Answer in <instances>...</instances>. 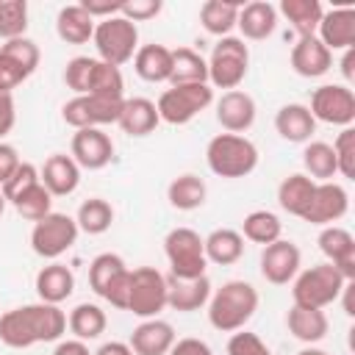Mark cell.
<instances>
[{
	"label": "cell",
	"instance_id": "obj_27",
	"mask_svg": "<svg viewBox=\"0 0 355 355\" xmlns=\"http://www.w3.org/2000/svg\"><path fill=\"white\" fill-rule=\"evenodd\" d=\"M161 116L153 100L147 97H130L122 103V114L116 119V125L128 133V136H150L158 128Z\"/></svg>",
	"mask_w": 355,
	"mask_h": 355
},
{
	"label": "cell",
	"instance_id": "obj_33",
	"mask_svg": "<svg viewBox=\"0 0 355 355\" xmlns=\"http://www.w3.org/2000/svg\"><path fill=\"white\" fill-rule=\"evenodd\" d=\"M172 86H186V83H208V64L205 58L191 50V47H178L172 50Z\"/></svg>",
	"mask_w": 355,
	"mask_h": 355
},
{
	"label": "cell",
	"instance_id": "obj_36",
	"mask_svg": "<svg viewBox=\"0 0 355 355\" xmlns=\"http://www.w3.org/2000/svg\"><path fill=\"white\" fill-rule=\"evenodd\" d=\"M280 14L291 22V28L302 39V36H316V28L324 11L319 0H280Z\"/></svg>",
	"mask_w": 355,
	"mask_h": 355
},
{
	"label": "cell",
	"instance_id": "obj_15",
	"mask_svg": "<svg viewBox=\"0 0 355 355\" xmlns=\"http://www.w3.org/2000/svg\"><path fill=\"white\" fill-rule=\"evenodd\" d=\"M72 161L80 166V169H103L111 164L114 158V141L105 130L100 128H83V130H75L72 136Z\"/></svg>",
	"mask_w": 355,
	"mask_h": 355
},
{
	"label": "cell",
	"instance_id": "obj_3",
	"mask_svg": "<svg viewBox=\"0 0 355 355\" xmlns=\"http://www.w3.org/2000/svg\"><path fill=\"white\" fill-rule=\"evenodd\" d=\"M208 169L219 178H247L258 166V147L239 133H219L205 147Z\"/></svg>",
	"mask_w": 355,
	"mask_h": 355
},
{
	"label": "cell",
	"instance_id": "obj_56",
	"mask_svg": "<svg viewBox=\"0 0 355 355\" xmlns=\"http://www.w3.org/2000/svg\"><path fill=\"white\" fill-rule=\"evenodd\" d=\"M352 64H355V47L344 50V58H341V72H344L347 80H355V69H352Z\"/></svg>",
	"mask_w": 355,
	"mask_h": 355
},
{
	"label": "cell",
	"instance_id": "obj_49",
	"mask_svg": "<svg viewBox=\"0 0 355 355\" xmlns=\"http://www.w3.org/2000/svg\"><path fill=\"white\" fill-rule=\"evenodd\" d=\"M31 75L14 61V58H8L6 53H0V92H14L22 80H28Z\"/></svg>",
	"mask_w": 355,
	"mask_h": 355
},
{
	"label": "cell",
	"instance_id": "obj_29",
	"mask_svg": "<svg viewBox=\"0 0 355 355\" xmlns=\"http://www.w3.org/2000/svg\"><path fill=\"white\" fill-rule=\"evenodd\" d=\"M72 291H75V275H72L69 266H64V263H47V266L39 269V275H36V294H39V302L58 305V302H64Z\"/></svg>",
	"mask_w": 355,
	"mask_h": 355
},
{
	"label": "cell",
	"instance_id": "obj_57",
	"mask_svg": "<svg viewBox=\"0 0 355 355\" xmlns=\"http://www.w3.org/2000/svg\"><path fill=\"white\" fill-rule=\"evenodd\" d=\"M297 355H330V352H324V349H319V347H305V349H300Z\"/></svg>",
	"mask_w": 355,
	"mask_h": 355
},
{
	"label": "cell",
	"instance_id": "obj_40",
	"mask_svg": "<svg viewBox=\"0 0 355 355\" xmlns=\"http://www.w3.org/2000/svg\"><path fill=\"white\" fill-rule=\"evenodd\" d=\"M241 239H250L252 244H272V241H277L280 239V233H283V222L272 214V211H252V214H247L244 216V222H241Z\"/></svg>",
	"mask_w": 355,
	"mask_h": 355
},
{
	"label": "cell",
	"instance_id": "obj_1",
	"mask_svg": "<svg viewBox=\"0 0 355 355\" xmlns=\"http://www.w3.org/2000/svg\"><path fill=\"white\" fill-rule=\"evenodd\" d=\"M64 333H67V313L50 302L19 305L0 316V341L14 349L58 341Z\"/></svg>",
	"mask_w": 355,
	"mask_h": 355
},
{
	"label": "cell",
	"instance_id": "obj_25",
	"mask_svg": "<svg viewBox=\"0 0 355 355\" xmlns=\"http://www.w3.org/2000/svg\"><path fill=\"white\" fill-rule=\"evenodd\" d=\"M286 327L288 333L302 341V344H316L327 336V316L322 308H305V305H291L288 313H286Z\"/></svg>",
	"mask_w": 355,
	"mask_h": 355
},
{
	"label": "cell",
	"instance_id": "obj_47",
	"mask_svg": "<svg viewBox=\"0 0 355 355\" xmlns=\"http://www.w3.org/2000/svg\"><path fill=\"white\" fill-rule=\"evenodd\" d=\"M227 355H272V352H269V347L263 344V338L258 333L236 330L227 341Z\"/></svg>",
	"mask_w": 355,
	"mask_h": 355
},
{
	"label": "cell",
	"instance_id": "obj_16",
	"mask_svg": "<svg viewBox=\"0 0 355 355\" xmlns=\"http://www.w3.org/2000/svg\"><path fill=\"white\" fill-rule=\"evenodd\" d=\"M347 211H349V194H347V189L338 186V183H333V180H327V183H316V191H313L311 205L302 214V219L311 222V225L327 227V225L338 222Z\"/></svg>",
	"mask_w": 355,
	"mask_h": 355
},
{
	"label": "cell",
	"instance_id": "obj_50",
	"mask_svg": "<svg viewBox=\"0 0 355 355\" xmlns=\"http://www.w3.org/2000/svg\"><path fill=\"white\" fill-rule=\"evenodd\" d=\"M80 8L97 22V19H108V17H116L119 8H122V0H83Z\"/></svg>",
	"mask_w": 355,
	"mask_h": 355
},
{
	"label": "cell",
	"instance_id": "obj_54",
	"mask_svg": "<svg viewBox=\"0 0 355 355\" xmlns=\"http://www.w3.org/2000/svg\"><path fill=\"white\" fill-rule=\"evenodd\" d=\"M53 355H92L86 341L80 338H69V341H58V347L53 349Z\"/></svg>",
	"mask_w": 355,
	"mask_h": 355
},
{
	"label": "cell",
	"instance_id": "obj_45",
	"mask_svg": "<svg viewBox=\"0 0 355 355\" xmlns=\"http://www.w3.org/2000/svg\"><path fill=\"white\" fill-rule=\"evenodd\" d=\"M36 183H42L39 180V169L33 166V164H28V161H19V166L14 169V175L0 186V191H3V197H6V202H17L28 189H33Z\"/></svg>",
	"mask_w": 355,
	"mask_h": 355
},
{
	"label": "cell",
	"instance_id": "obj_19",
	"mask_svg": "<svg viewBox=\"0 0 355 355\" xmlns=\"http://www.w3.org/2000/svg\"><path fill=\"white\" fill-rule=\"evenodd\" d=\"M316 39L333 53V50H349L355 47V8L344 6V8H333L327 14H322L319 28H316Z\"/></svg>",
	"mask_w": 355,
	"mask_h": 355
},
{
	"label": "cell",
	"instance_id": "obj_44",
	"mask_svg": "<svg viewBox=\"0 0 355 355\" xmlns=\"http://www.w3.org/2000/svg\"><path fill=\"white\" fill-rule=\"evenodd\" d=\"M0 53H6L8 58H14L28 75H33L36 72V67H39V61H42V53H39V44L33 42V39H28V36H19V39H8V42H3L0 44Z\"/></svg>",
	"mask_w": 355,
	"mask_h": 355
},
{
	"label": "cell",
	"instance_id": "obj_24",
	"mask_svg": "<svg viewBox=\"0 0 355 355\" xmlns=\"http://www.w3.org/2000/svg\"><path fill=\"white\" fill-rule=\"evenodd\" d=\"M236 28L241 31L244 39L250 42H261L266 36L275 33L277 28V8L266 0H255V3H247L239 8V19H236Z\"/></svg>",
	"mask_w": 355,
	"mask_h": 355
},
{
	"label": "cell",
	"instance_id": "obj_32",
	"mask_svg": "<svg viewBox=\"0 0 355 355\" xmlns=\"http://www.w3.org/2000/svg\"><path fill=\"white\" fill-rule=\"evenodd\" d=\"M94 19L80 8V3L64 6L55 17V33L67 42V44H86L94 36Z\"/></svg>",
	"mask_w": 355,
	"mask_h": 355
},
{
	"label": "cell",
	"instance_id": "obj_6",
	"mask_svg": "<svg viewBox=\"0 0 355 355\" xmlns=\"http://www.w3.org/2000/svg\"><path fill=\"white\" fill-rule=\"evenodd\" d=\"M164 252L169 261V272L178 280H191L205 275V244L202 236L191 227H175L164 239Z\"/></svg>",
	"mask_w": 355,
	"mask_h": 355
},
{
	"label": "cell",
	"instance_id": "obj_5",
	"mask_svg": "<svg viewBox=\"0 0 355 355\" xmlns=\"http://www.w3.org/2000/svg\"><path fill=\"white\" fill-rule=\"evenodd\" d=\"M100 61L111 64V67H122L125 61H130L139 50V28L125 19L122 14L100 19L94 25V36H92Z\"/></svg>",
	"mask_w": 355,
	"mask_h": 355
},
{
	"label": "cell",
	"instance_id": "obj_2",
	"mask_svg": "<svg viewBox=\"0 0 355 355\" xmlns=\"http://www.w3.org/2000/svg\"><path fill=\"white\" fill-rule=\"evenodd\" d=\"M258 311V291L247 280H227L208 300V322L222 333L241 330Z\"/></svg>",
	"mask_w": 355,
	"mask_h": 355
},
{
	"label": "cell",
	"instance_id": "obj_58",
	"mask_svg": "<svg viewBox=\"0 0 355 355\" xmlns=\"http://www.w3.org/2000/svg\"><path fill=\"white\" fill-rule=\"evenodd\" d=\"M6 211V197H3V191H0V214Z\"/></svg>",
	"mask_w": 355,
	"mask_h": 355
},
{
	"label": "cell",
	"instance_id": "obj_17",
	"mask_svg": "<svg viewBox=\"0 0 355 355\" xmlns=\"http://www.w3.org/2000/svg\"><path fill=\"white\" fill-rule=\"evenodd\" d=\"M319 250L324 252L327 263L338 269L344 280H355V239L341 225H327L319 233Z\"/></svg>",
	"mask_w": 355,
	"mask_h": 355
},
{
	"label": "cell",
	"instance_id": "obj_10",
	"mask_svg": "<svg viewBox=\"0 0 355 355\" xmlns=\"http://www.w3.org/2000/svg\"><path fill=\"white\" fill-rule=\"evenodd\" d=\"M166 308V277L155 266L130 269L128 311L139 319H155Z\"/></svg>",
	"mask_w": 355,
	"mask_h": 355
},
{
	"label": "cell",
	"instance_id": "obj_14",
	"mask_svg": "<svg viewBox=\"0 0 355 355\" xmlns=\"http://www.w3.org/2000/svg\"><path fill=\"white\" fill-rule=\"evenodd\" d=\"M300 261H302L300 247H297L294 241L277 239V241L266 244L263 252H261V275H263V280L272 283V286H286L288 280L297 277Z\"/></svg>",
	"mask_w": 355,
	"mask_h": 355
},
{
	"label": "cell",
	"instance_id": "obj_23",
	"mask_svg": "<svg viewBox=\"0 0 355 355\" xmlns=\"http://www.w3.org/2000/svg\"><path fill=\"white\" fill-rule=\"evenodd\" d=\"M208 300H211V280L205 275L191 280H178V277L166 280V305L180 313L200 311Z\"/></svg>",
	"mask_w": 355,
	"mask_h": 355
},
{
	"label": "cell",
	"instance_id": "obj_31",
	"mask_svg": "<svg viewBox=\"0 0 355 355\" xmlns=\"http://www.w3.org/2000/svg\"><path fill=\"white\" fill-rule=\"evenodd\" d=\"M313 191H316V180H311L302 172H297V175L283 178V183L277 186V202H280L283 211H288L291 216H300L302 219V214L311 205Z\"/></svg>",
	"mask_w": 355,
	"mask_h": 355
},
{
	"label": "cell",
	"instance_id": "obj_37",
	"mask_svg": "<svg viewBox=\"0 0 355 355\" xmlns=\"http://www.w3.org/2000/svg\"><path fill=\"white\" fill-rule=\"evenodd\" d=\"M239 3L233 0H205L200 6V22L208 33L214 36H227L233 28H236V19H239Z\"/></svg>",
	"mask_w": 355,
	"mask_h": 355
},
{
	"label": "cell",
	"instance_id": "obj_46",
	"mask_svg": "<svg viewBox=\"0 0 355 355\" xmlns=\"http://www.w3.org/2000/svg\"><path fill=\"white\" fill-rule=\"evenodd\" d=\"M330 147L336 153V169H338V175L355 178V130L352 128H344Z\"/></svg>",
	"mask_w": 355,
	"mask_h": 355
},
{
	"label": "cell",
	"instance_id": "obj_41",
	"mask_svg": "<svg viewBox=\"0 0 355 355\" xmlns=\"http://www.w3.org/2000/svg\"><path fill=\"white\" fill-rule=\"evenodd\" d=\"M28 31V3L0 0V39H19Z\"/></svg>",
	"mask_w": 355,
	"mask_h": 355
},
{
	"label": "cell",
	"instance_id": "obj_12",
	"mask_svg": "<svg viewBox=\"0 0 355 355\" xmlns=\"http://www.w3.org/2000/svg\"><path fill=\"white\" fill-rule=\"evenodd\" d=\"M78 222L67 214H58V211H50L44 219L33 222V230H31V247L36 255L42 258H58L64 255L75 241H78Z\"/></svg>",
	"mask_w": 355,
	"mask_h": 355
},
{
	"label": "cell",
	"instance_id": "obj_22",
	"mask_svg": "<svg viewBox=\"0 0 355 355\" xmlns=\"http://www.w3.org/2000/svg\"><path fill=\"white\" fill-rule=\"evenodd\" d=\"M333 64V53L316 39V36H302L291 47V69L302 78H322Z\"/></svg>",
	"mask_w": 355,
	"mask_h": 355
},
{
	"label": "cell",
	"instance_id": "obj_34",
	"mask_svg": "<svg viewBox=\"0 0 355 355\" xmlns=\"http://www.w3.org/2000/svg\"><path fill=\"white\" fill-rule=\"evenodd\" d=\"M105 324H108L105 311H103L100 305H94V302H80V305H75V308L69 311V316H67V327H69L72 336L80 338V341L100 338V336L105 333Z\"/></svg>",
	"mask_w": 355,
	"mask_h": 355
},
{
	"label": "cell",
	"instance_id": "obj_35",
	"mask_svg": "<svg viewBox=\"0 0 355 355\" xmlns=\"http://www.w3.org/2000/svg\"><path fill=\"white\" fill-rule=\"evenodd\" d=\"M205 194H208L205 180L197 178V175H191V172L178 175L169 183V189H166V200L178 211H194V208H200L205 202Z\"/></svg>",
	"mask_w": 355,
	"mask_h": 355
},
{
	"label": "cell",
	"instance_id": "obj_28",
	"mask_svg": "<svg viewBox=\"0 0 355 355\" xmlns=\"http://www.w3.org/2000/svg\"><path fill=\"white\" fill-rule=\"evenodd\" d=\"M275 130H277L286 141L302 144V141H308V139L316 133V119L311 116L308 105H302V103H288V105H283V108L275 114Z\"/></svg>",
	"mask_w": 355,
	"mask_h": 355
},
{
	"label": "cell",
	"instance_id": "obj_52",
	"mask_svg": "<svg viewBox=\"0 0 355 355\" xmlns=\"http://www.w3.org/2000/svg\"><path fill=\"white\" fill-rule=\"evenodd\" d=\"M17 166H19V153H17V147L0 141V186L14 175Z\"/></svg>",
	"mask_w": 355,
	"mask_h": 355
},
{
	"label": "cell",
	"instance_id": "obj_8",
	"mask_svg": "<svg viewBox=\"0 0 355 355\" xmlns=\"http://www.w3.org/2000/svg\"><path fill=\"white\" fill-rule=\"evenodd\" d=\"M89 286L105 302L119 311H128V291H130V269L116 252H100L89 263Z\"/></svg>",
	"mask_w": 355,
	"mask_h": 355
},
{
	"label": "cell",
	"instance_id": "obj_39",
	"mask_svg": "<svg viewBox=\"0 0 355 355\" xmlns=\"http://www.w3.org/2000/svg\"><path fill=\"white\" fill-rule=\"evenodd\" d=\"M302 166L305 175L316 183H327L338 169H336V153L327 141H311L302 150Z\"/></svg>",
	"mask_w": 355,
	"mask_h": 355
},
{
	"label": "cell",
	"instance_id": "obj_21",
	"mask_svg": "<svg viewBox=\"0 0 355 355\" xmlns=\"http://www.w3.org/2000/svg\"><path fill=\"white\" fill-rule=\"evenodd\" d=\"M39 180L42 186L53 194V197H67L78 189L80 183V166L72 161V155H64V153H55L44 161L42 172H39Z\"/></svg>",
	"mask_w": 355,
	"mask_h": 355
},
{
	"label": "cell",
	"instance_id": "obj_18",
	"mask_svg": "<svg viewBox=\"0 0 355 355\" xmlns=\"http://www.w3.org/2000/svg\"><path fill=\"white\" fill-rule=\"evenodd\" d=\"M255 100L252 94L241 92V89H230L216 100V122L227 130V133H244L252 128L255 122Z\"/></svg>",
	"mask_w": 355,
	"mask_h": 355
},
{
	"label": "cell",
	"instance_id": "obj_20",
	"mask_svg": "<svg viewBox=\"0 0 355 355\" xmlns=\"http://www.w3.org/2000/svg\"><path fill=\"white\" fill-rule=\"evenodd\" d=\"M175 344V330L164 319H144L139 327H133L128 347L133 355H166Z\"/></svg>",
	"mask_w": 355,
	"mask_h": 355
},
{
	"label": "cell",
	"instance_id": "obj_48",
	"mask_svg": "<svg viewBox=\"0 0 355 355\" xmlns=\"http://www.w3.org/2000/svg\"><path fill=\"white\" fill-rule=\"evenodd\" d=\"M161 8H164V3H161V0H122L119 14L136 25V22H147V19L158 17V14H161Z\"/></svg>",
	"mask_w": 355,
	"mask_h": 355
},
{
	"label": "cell",
	"instance_id": "obj_7",
	"mask_svg": "<svg viewBox=\"0 0 355 355\" xmlns=\"http://www.w3.org/2000/svg\"><path fill=\"white\" fill-rule=\"evenodd\" d=\"M347 283L349 280H344L333 263H316L294 280L291 300L294 305H305V308H327L341 297Z\"/></svg>",
	"mask_w": 355,
	"mask_h": 355
},
{
	"label": "cell",
	"instance_id": "obj_51",
	"mask_svg": "<svg viewBox=\"0 0 355 355\" xmlns=\"http://www.w3.org/2000/svg\"><path fill=\"white\" fill-rule=\"evenodd\" d=\"M166 355H214V352L202 338L189 336V338H175V344H172V349Z\"/></svg>",
	"mask_w": 355,
	"mask_h": 355
},
{
	"label": "cell",
	"instance_id": "obj_11",
	"mask_svg": "<svg viewBox=\"0 0 355 355\" xmlns=\"http://www.w3.org/2000/svg\"><path fill=\"white\" fill-rule=\"evenodd\" d=\"M122 103L125 97H103V94H75L72 100L64 103L61 116L67 125H72L75 130L83 128H100V125H111L119 119L122 114Z\"/></svg>",
	"mask_w": 355,
	"mask_h": 355
},
{
	"label": "cell",
	"instance_id": "obj_43",
	"mask_svg": "<svg viewBox=\"0 0 355 355\" xmlns=\"http://www.w3.org/2000/svg\"><path fill=\"white\" fill-rule=\"evenodd\" d=\"M94 69H97V58L75 55V58L67 61L64 83H67L75 94H89V92H92V80H94Z\"/></svg>",
	"mask_w": 355,
	"mask_h": 355
},
{
	"label": "cell",
	"instance_id": "obj_38",
	"mask_svg": "<svg viewBox=\"0 0 355 355\" xmlns=\"http://www.w3.org/2000/svg\"><path fill=\"white\" fill-rule=\"evenodd\" d=\"M75 222H78V230H83V233H89V236H100V233H105V230L111 227V222H114V208H111V202L103 200V197H89V200L80 202Z\"/></svg>",
	"mask_w": 355,
	"mask_h": 355
},
{
	"label": "cell",
	"instance_id": "obj_53",
	"mask_svg": "<svg viewBox=\"0 0 355 355\" xmlns=\"http://www.w3.org/2000/svg\"><path fill=\"white\" fill-rule=\"evenodd\" d=\"M17 122V105L8 92H0V139L14 128Z\"/></svg>",
	"mask_w": 355,
	"mask_h": 355
},
{
	"label": "cell",
	"instance_id": "obj_55",
	"mask_svg": "<svg viewBox=\"0 0 355 355\" xmlns=\"http://www.w3.org/2000/svg\"><path fill=\"white\" fill-rule=\"evenodd\" d=\"M92 355H133V349L125 344V341H105L97 352H92Z\"/></svg>",
	"mask_w": 355,
	"mask_h": 355
},
{
	"label": "cell",
	"instance_id": "obj_4",
	"mask_svg": "<svg viewBox=\"0 0 355 355\" xmlns=\"http://www.w3.org/2000/svg\"><path fill=\"white\" fill-rule=\"evenodd\" d=\"M205 64H208V86L230 92V89H239V83L247 78L250 50L239 36H222L214 44L211 58Z\"/></svg>",
	"mask_w": 355,
	"mask_h": 355
},
{
	"label": "cell",
	"instance_id": "obj_30",
	"mask_svg": "<svg viewBox=\"0 0 355 355\" xmlns=\"http://www.w3.org/2000/svg\"><path fill=\"white\" fill-rule=\"evenodd\" d=\"M202 244H205V261L219 263V266H230V263H236L244 255V239L233 227H216V230H211L202 239Z\"/></svg>",
	"mask_w": 355,
	"mask_h": 355
},
{
	"label": "cell",
	"instance_id": "obj_13",
	"mask_svg": "<svg viewBox=\"0 0 355 355\" xmlns=\"http://www.w3.org/2000/svg\"><path fill=\"white\" fill-rule=\"evenodd\" d=\"M311 116L327 125L349 128L355 122V94L344 83H324L311 94Z\"/></svg>",
	"mask_w": 355,
	"mask_h": 355
},
{
	"label": "cell",
	"instance_id": "obj_9",
	"mask_svg": "<svg viewBox=\"0 0 355 355\" xmlns=\"http://www.w3.org/2000/svg\"><path fill=\"white\" fill-rule=\"evenodd\" d=\"M211 103H214V89L208 83H186V86H169L158 97L155 108H158V116L164 122L186 125L197 114H202Z\"/></svg>",
	"mask_w": 355,
	"mask_h": 355
},
{
	"label": "cell",
	"instance_id": "obj_26",
	"mask_svg": "<svg viewBox=\"0 0 355 355\" xmlns=\"http://www.w3.org/2000/svg\"><path fill=\"white\" fill-rule=\"evenodd\" d=\"M133 69L147 83H169L172 50L164 47V44H141L133 55Z\"/></svg>",
	"mask_w": 355,
	"mask_h": 355
},
{
	"label": "cell",
	"instance_id": "obj_42",
	"mask_svg": "<svg viewBox=\"0 0 355 355\" xmlns=\"http://www.w3.org/2000/svg\"><path fill=\"white\" fill-rule=\"evenodd\" d=\"M53 194L42 186V183H36L33 189H28L17 202H14V208H17V214L22 216V219H28V222H39V219H44L53 208Z\"/></svg>",
	"mask_w": 355,
	"mask_h": 355
}]
</instances>
